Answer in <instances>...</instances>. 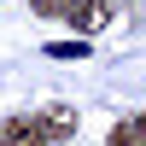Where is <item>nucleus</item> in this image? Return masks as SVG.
Masks as SVG:
<instances>
[{
  "mask_svg": "<svg viewBox=\"0 0 146 146\" xmlns=\"http://www.w3.org/2000/svg\"><path fill=\"white\" fill-rule=\"evenodd\" d=\"M111 12H117V0H70L64 18L76 23L82 35H94V29H105V23H111Z\"/></svg>",
  "mask_w": 146,
  "mask_h": 146,
  "instance_id": "f257e3e1",
  "label": "nucleus"
},
{
  "mask_svg": "<svg viewBox=\"0 0 146 146\" xmlns=\"http://www.w3.org/2000/svg\"><path fill=\"white\" fill-rule=\"evenodd\" d=\"M6 140H12V146H53L41 111H35V117H12V123H6Z\"/></svg>",
  "mask_w": 146,
  "mask_h": 146,
  "instance_id": "f03ea898",
  "label": "nucleus"
},
{
  "mask_svg": "<svg viewBox=\"0 0 146 146\" xmlns=\"http://www.w3.org/2000/svg\"><path fill=\"white\" fill-rule=\"evenodd\" d=\"M41 123H47V135H53V140H70V135H76V111H70V105H47Z\"/></svg>",
  "mask_w": 146,
  "mask_h": 146,
  "instance_id": "7ed1b4c3",
  "label": "nucleus"
},
{
  "mask_svg": "<svg viewBox=\"0 0 146 146\" xmlns=\"http://www.w3.org/2000/svg\"><path fill=\"white\" fill-rule=\"evenodd\" d=\"M105 140H111V146H140V129H135V123H111Z\"/></svg>",
  "mask_w": 146,
  "mask_h": 146,
  "instance_id": "20e7f679",
  "label": "nucleus"
},
{
  "mask_svg": "<svg viewBox=\"0 0 146 146\" xmlns=\"http://www.w3.org/2000/svg\"><path fill=\"white\" fill-rule=\"evenodd\" d=\"M29 6L41 12V18H64V12H70V0H29Z\"/></svg>",
  "mask_w": 146,
  "mask_h": 146,
  "instance_id": "39448f33",
  "label": "nucleus"
},
{
  "mask_svg": "<svg viewBox=\"0 0 146 146\" xmlns=\"http://www.w3.org/2000/svg\"><path fill=\"white\" fill-rule=\"evenodd\" d=\"M135 129H140V146H146V111H140V117H135Z\"/></svg>",
  "mask_w": 146,
  "mask_h": 146,
  "instance_id": "423d86ee",
  "label": "nucleus"
},
{
  "mask_svg": "<svg viewBox=\"0 0 146 146\" xmlns=\"http://www.w3.org/2000/svg\"><path fill=\"white\" fill-rule=\"evenodd\" d=\"M0 146H12V140H6V129H0Z\"/></svg>",
  "mask_w": 146,
  "mask_h": 146,
  "instance_id": "0eeeda50",
  "label": "nucleus"
}]
</instances>
